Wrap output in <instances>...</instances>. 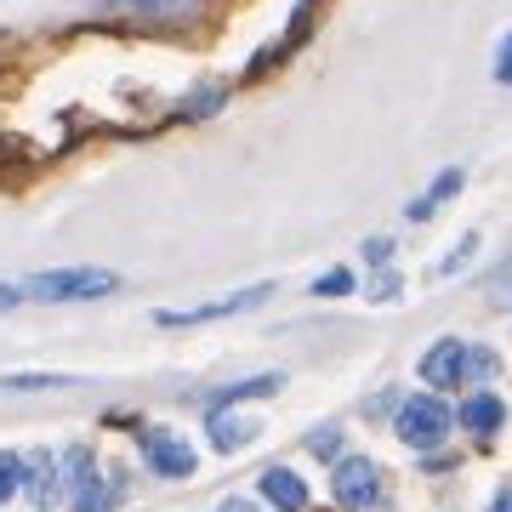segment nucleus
Returning <instances> with one entry per match:
<instances>
[{"label":"nucleus","instance_id":"f257e3e1","mask_svg":"<svg viewBox=\"0 0 512 512\" xmlns=\"http://www.w3.org/2000/svg\"><path fill=\"white\" fill-rule=\"evenodd\" d=\"M120 279L109 268H46V274H29L18 285V296H35V302H86V296H109Z\"/></svg>","mask_w":512,"mask_h":512},{"label":"nucleus","instance_id":"f03ea898","mask_svg":"<svg viewBox=\"0 0 512 512\" xmlns=\"http://www.w3.org/2000/svg\"><path fill=\"white\" fill-rule=\"evenodd\" d=\"M63 495H69L74 512H109L120 501V473L103 478L97 473V461L86 444H74L69 456H63Z\"/></svg>","mask_w":512,"mask_h":512},{"label":"nucleus","instance_id":"7ed1b4c3","mask_svg":"<svg viewBox=\"0 0 512 512\" xmlns=\"http://www.w3.org/2000/svg\"><path fill=\"white\" fill-rule=\"evenodd\" d=\"M330 490H336V507L342 512H376L382 507V467L370 456H342Z\"/></svg>","mask_w":512,"mask_h":512},{"label":"nucleus","instance_id":"20e7f679","mask_svg":"<svg viewBox=\"0 0 512 512\" xmlns=\"http://www.w3.org/2000/svg\"><path fill=\"white\" fill-rule=\"evenodd\" d=\"M450 404L433 399V393H421V399H404L399 404V439L416 444V450H439L444 433H450Z\"/></svg>","mask_w":512,"mask_h":512},{"label":"nucleus","instance_id":"39448f33","mask_svg":"<svg viewBox=\"0 0 512 512\" xmlns=\"http://www.w3.org/2000/svg\"><path fill=\"white\" fill-rule=\"evenodd\" d=\"M143 456H148V467H154L160 478H188L194 467H200V456H194L171 427H148L143 433Z\"/></svg>","mask_w":512,"mask_h":512},{"label":"nucleus","instance_id":"423d86ee","mask_svg":"<svg viewBox=\"0 0 512 512\" xmlns=\"http://www.w3.org/2000/svg\"><path fill=\"white\" fill-rule=\"evenodd\" d=\"M268 291H274V285H251V291H234V296H222V302L171 308V313H154V319H160V325H205V319H228V313H245V308H256V302H268Z\"/></svg>","mask_w":512,"mask_h":512},{"label":"nucleus","instance_id":"0eeeda50","mask_svg":"<svg viewBox=\"0 0 512 512\" xmlns=\"http://www.w3.org/2000/svg\"><path fill=\"white\" fill-rule=\"evenodd\" d=\"M421 382H427V387H456V382H467V342H456V336L433 342V348L421 353Z\"/></svg>","mask_w":512,"mask_h":512},{"label":"nucleus","instance_id":"6e6552de","mask_svg":"<svg viewBox=\"0 0 512 512\" xmlns=\"http://www.w3.org/2000/svg\"><path fill=\"white\" fill-rule=\"evenodd\" d=\"M279 387H285L279 370L245 376V382H228V387H211V393H205V416H217V410H228V404H239V399H268V393H279Z\"/></svg>","mask_w":512,"mask_h":512},{"label":"nucleus","instance_id":"1a4fd4ad","mask_svg":"<svg viewBox=\"0 0 512 512\" xmlns=\"http://www.w3.org/2000/svg\"><path fill=\"white\" fill-rule=\"evenodd\" d=\"M262 495H268L274 507H285V512H302V507H308V484H302L291 467H268V473H262Z\"/></svg>","mask_w":512,"mask_h":512},{"label":"nucleus","instance_id":"9d476101","mask_svg":"<svg viewBox=\"0 0 512 512\" xmlns=\"http://www.w3.org/2000/svg\"><path fill=\"white\" fill-rule=\"evenodd\" d=\"M205 433H211V444H217V450H245L262 427H256L251 416H228V410H217V416H205Z\"/></svg>","mask_w":512,"mask_h":512},{"label":"nucleus","instance_id":"9b49d317","mask_svg":"<svg viewBox=\"0 0 512 512\" xmlns=\"http://www.w3.org/2000/svg\"><path fill=\"white\" fill-rule=\"evenodd\" d=\"M501 421H507V404L495 399V393H473V399L461 404V427H467V433H478V439H490Z\"/></svg>","mask_w":512,"mask_h":512},{"label":"nucleus","instance_id":"f8f14e48","mask_svg":"<svg viewBox=\"0 0 512 512\" xmlns=\"http://www.w3.org/2000/svg\"><path fill=\"white\" fill-rule=\"evenodd\" d=\"M23 490H29V501H40V507H52V501H63V484H57L52 456L23 461Z\"/></svg>","mask_w":512,"mask_h":512},{"label":"nucleus","instance_id":"ddd939ff","mask_svg":"<svg viewBox=\"0 0 512 512\" xmlns=\"http://www.w3.org/2000/svg\"><path fill=\"white\" fill-rule=\"evenodd\" d=\"M461 177H467V171H456V165H450V171H439V183L427 188V194H421V200H410V222L433 217V211H439L444 200H456V194H461Z\"/></svg>","mask_w":512,"mask_h":512},{"label":"nucleus","instance_id":"4468645a","mask_svg":"<svg viewBox=\"0 0 512 512\" xmlns=\"http://www.w3.org/2000/svg\"><path fill=\"white\" fill-rule=\"evenodd\" d=\"M23 484V456H12V450H0V501H12Z\"/></svg>","mask_w":512,"mask_h":512},{"label":"nucleus","instance_id":"2eb2a0df","mask_svg":"<svg viewBox=\"0 0 512 512\" xmlns=\"http://www.w3.org/2000/svg\"><path fill=\"white\" fill-rule=\"evenodd\" d=\"M0 387H12V393H46V387H69V376H0Z\"/></svg>","mask_w":512,"mask_h":512},{"label":"nucleus","instance_id":"dca6fc26","mask_svg":"<svg viewBox=\"0 0 512 512\" xmlns=\"http://www.w3.org/2000/svg\"><path fill=\"white\" fill-rule=\"evenodd\" d=\"M495 376V353L490 348H467V382H490Z\"/></svg>","mask_w":512,"mask_h":512},{"label":"nucleus","instance_id":"f3484780","mask_svg":"<svg viewBox=\"0 0 512 512\" xmlns=\"http://www.w3.org/2000/svg\"><path fill=\"white\" fill-rule=\"evenodd\" d=\"M348 291H353V274H348V268H336V274L313 279V296H348Z\"/></svg>","mask_w":512,"mask_h":512},{"label":"nucleus","instance_id":"a211bd4d","mask_svg":"<svg viewBox=\"0 0 512 512\" xmlns=\"http://www.w3.org/2000/svg\"><path fill=\"white\" fill-rule=\"evenodd\" d=\"M217 103H222V92H194V97L183 103V109H177V120H194V114H211Z\"/></svg>","mask_w":512,"mask_h":512},{"label":"nucleus","instance_id":"6ab92c4d","mask_svg":"<svg viewBox=\"0 0 512 512\" xmlns=\"http://www.w3.org/2000/svg\"><path fill=\"white\" fill-rule=\"evenodd\" d=\"M473 251H478V234H467V239L456 245V251L444 256V268H439V274H461V268H467V256H473Z\"/></svg>","mask_w":512,"mask_h":512},{"label":"nucleus","instance_id":"aec40b11","mask_svg":"<svg viewBox=\"0 0 512 512\" xmlns=\"http://www.w3.org/2000/svg\"><path fill=\"white\" fill-rule=\"evenodd\" d=\"M495 80H501V86H512V35L501 40V57H495Z\"/></svg>","mask_w":512,"mask_h":512},{"label":"nucleus","instance_id":"412c9836","mask_svg":"<svg viewBox=\"0 0 512 512\" xmlns=\"http://www.w3.org/2000/svg\"><path fill=\"white\" fill-rule=\"evenodd\" d=\"M330 444H336V427H319V433H313V450H319V456H336Z\"/></svg>","mask_w":512,"mask_h":512},{"label":"nucleus","instance_id":"4be33fe9","mask_svg":"<svg viewBox=\"0 0 512 512\" xmlns=\"http://www.w3.org/2000/svg\"><path fill=\"white\" fill-rule=\"evenodd\" d=\"M114 6H137V12H160V6H177V0H114Z\"/></svg>","mask_w":512,"mask_h":512},{"label":"nucleus","instance_id":"5701e85b","mask_svg":"<svg viewBox=\"0 0 512 512\" xmlns=\"http://www.w3.org/2000/svg\"><path fill=\"white\" fill-rule=\"evenodd\" d=\"M222 512H262V507H251L245 495H228V501H222Z\"/></svg>","mask_w":512,"mask_h":512},{"label":"nucleus","instance_id":"b1692460","mask_svg":"<svg viewBox=\"0 0 512 512\" xmlns=\"http://www.w3.org/2000/svg\"><path fill=\"white\" fill-rule=\"evenodd\" d=\"M490 512H512V490H501V495H495V507Z\"/></svg>","mask_w":512,"mask_h":512},{"label":"nucleus","instance_id":"393cba45","mask_svg":"<svg viewBox=\"0 0 512 512\" xmlns=\"http://www.w3.org/2000/svg\"><path fill=\"white\" fill-rule=\"evenodd\" d=\"M6 302H18V291H6V285H0V308H6Z\"/></svg>","mask_w":512,"mask_h":512}]
</instances>
